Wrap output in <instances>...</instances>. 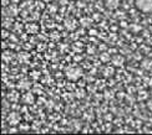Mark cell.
<instances>
[{"label": "cell", "instance_id": "obj_2", "mask_svg": "<svg viewBox=\"0 0 152 135\" xmlns=\"http://www.w3.org/2000/svg\"><path fill=\"white\" fill-rule=\"evenodd\" d=\"M8 121H9L10 125H18L19 121H20V115L18 113H11L8 118Z\"/></svg>", "mask_w": 152, "mask_h": 135}, {"label": "cell", "instance_id": "obj_5", "mask_svg": "<svg viewBox=\"0 0 152 135\" xmlns=\"http://www.w3.org/2000/svg\"><path fill=\"white\" fill-rule=\"evenodd\" d=\"M8 1H9V0H3V5H4V6H6V5L9 4Z\"/></svg>", "mask_w": 152, "mask_h": 135}, {"label": "cell", "instance_id": "obj_1", "mask_svg": "<svg viewBox=\"0 0 152 135\" xmlns=\"http://www.w3.org/2000/svg\"><path fill=\"white\" fill-rule=\"evenodd\" d=\"M136 8L146 14H151L152 12V0H135Z\"/></svg>", "mask_w": 152, "mask_h": 135}, {"label": "cell", "instance_id": "obj_3", "mask_svg": "<svg viewBox=\"0 0 152 135\" xmlns=\"http://www.w3.org/2000/svg\"><path fill=\"white\" fill-rule=\"evenodd\" d=\"M147 108L152 112V99H150V100L147 102Z\"/></svg>", "mask_w": 152, "mask_h": 135}, {"label": "cell", "instance_id": "obj_4", "mask_svg": "<svg viewBox=\"0 0 152 135\" xmlns=\"http://www.w3.org/2000/svg\"><path fill=\"white\" fill-rule=\"evenodd\" d=\"M6 36H8V31H6V30H3V38L6 37Z\"/></svg>", "mask_w": 152, "mask_h": 135}]
</instances>
